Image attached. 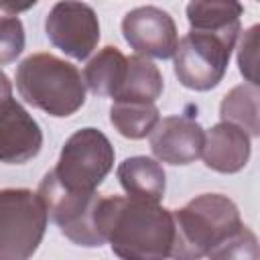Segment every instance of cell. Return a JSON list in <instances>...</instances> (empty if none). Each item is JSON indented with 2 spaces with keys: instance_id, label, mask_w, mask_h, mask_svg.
Returning <instances> with one entry per match:
<instances>
[{
  "instance_id": "2",
  "label": "cell",
  "mask_w": 260,
  "mask_h": 260,
  "mask_svg": "<svg viewBox=\"0 0 260 260\" xmlns=\"http://www.w3.org/2000/svg\"><path fill=\"white\" fill-rule=\"evenodd\" d=\"M173 258L193 260L213 254L244 225L238 205L221 193H201L173 211Z\"/></svg>"
},
{
  "instance_id": "4",
  "label": "cell",
  "mask_w": 260,
  "mask_h": 260,
  "mask_svg": "<svg viewBox=\"0 0 260 260\" xmlns=\"http://www.w3.org/2000/svg\"><path fill=\"white\" fill-rule=\"evenodd\" d=\"M47 209L30 189H0V260L30 258L47 230Z\"/></svg>"
},
{
  "instance_id": "16",
  "label": "cell",
  "mask_w": 260,
  "mask_h": 260,
  "mask_svg": "<svg viewBox=\"0 0 260 260\" xmlns=\"http://www.w3.org/2000/svg\"><path fill=\"white\" fill-rule=\"evenodd\" d=\"M165 79L160 69L142 55L128 57L124 83L114 102H156L162 95Z\"/></svg>"
},
{
  "instance_id": "19",
  "label": "cell",
  "mask_w": 260,
  "mask_h": 260,
  "mask_svg": "<svg viewBox=\"0 0 260 260\" xmlns=\"http://www.w3.org/2000/svg\"><path fill=\"white\" fill-rule=\"evenodd\" d=\"M24 26L18 16H0V65H8L24 51Z\"/></svg>"
},
{
  "instance_id": "18",
  "label": "cell",
  "mask_w": 260,
  "mask_h": 260,
  "mask_svg": "<svg viewBox=\"0 0 260 260\" xmlns=\"http://www.w3.org/2000/svg\"><path fill=\"white\" fill-rule=\"evenodd\" d=\"M160 120L154 102H114L110 108V122L120 136L130 140L146 138Z\"/></svg>"
},
{
  "instance_id": "11",
  "label": "cell",
  "mask_w": 260,
  "mask_h": 260,
  "mask_svg": "<svg viewBox=\"0 0 260 260\" xmlns=\"http://www.w3.org/2000/svg\"><path fill=\"white\" fill-rule=\"evenodd\" d=\"M150 136L152 154L169 165H191L201 156L205 130L187 114L167 116L156 122Z\"/></svg>"
},
{
  "instance_id": "9",
  "label": "cell",
  "mask_w": 260,
  "mask_h": 260,
  "mask_svg": "<svg viewBox=\"0 0 260 260\" xmlns=\"http://www.w3.org/2000/svg\"><path fill=\"white\" fill-rule=\"evenodd\" d=\"M124 41L142 57L171 59L179 37L173 16L158 6H138L122 18Z\"/></svg>"
},
{
  "instance_id": "21",
  "label": "cell",
  "mask_w": 260,
  "mask_h": 260,
  "mask_svg": "<svg viewBox=\"0 0 260 260\" xmlns=\"http://www.w3.org/2000/svg\"><path fill=\"white\" fill-rule=\"evenodd\" d=\"M260 254L258 250V240L254 236L252 230H248L246 225L240 228V232H236L215 254L213 258H238V260H256Z\"/></svg>"
},
{
  "instance_id": "15",
  "label": "cell",
  "mask_w": 260,
  "mask_h": 260,
  "mask_svg": "<svg viewBox=\"0 0 260 260\" xmlns=\"http://www.w3.org/2000/svg\"><path fill=\"white\" fill-rule=\"evenodd\" d=\"M128 69V57L118 47L100 49L83 69V81L87 89L98 98H116Z\"/></svg>"
},
{
  "instance_id": "12",
  "label": "cell",
  "mask_w": 260,
  "mask_h": 260,
  "mask_svg": "<svg viewBox=\"0 0 260 260\" xmlns=\"http://www.w3.org/2000/svg\"><path fill=\"white\" fill-rule=\"evenodd\" d=\"M250 134L232 122L221 120L205 132L201 156L205 167L215 173L234 175L242 171L250 160Z\"/></svg>"
},
{
  "instance_id": "3",
  "label": "cell",
  "mask_w": 260,
  "mask_h": 260,
  "mask_svg": "<svg viewBox=\"0 0 260 260\" xmlns=\"http://www.w3.org/2000/svg\"><path fill=\"white\" fill-rule=\"evenodd\" d=\"M14 79L20 98L49 116L67 118L85 104V81L81 71L57 55H28L16 67Z\"/></svg>"
},
{
  "instance_id": "17",
  "label": "cell",
  "mask_w": 260,
  "mask_h": 260,
  "mask_svg": "<svg viewBox=\"0 0 260 260\" xmlns=\"http://www.w3.org/2000/svg\"><path fill=\"white\" fill-rule=\"evenodd\" d=\"M258 85L252 83H242L232 87L221 104H219V118L223 122H232L246 130L250 136L260 134V122H258Z\"/></svg>"
},
{
  "instance_id": "6",
  "label": "cell",
  "mask_w": 260,
  "mask_h": 260,
  "mask_svg": "<svg viewBox=\"0 0 260 260\" xmlns=\"http://www.w3.org/2000/svg\"><path fill=\"white\" fill-rule=\"evenodd\" d=\"M114 146L102 130L81 128L65 140L53 173L67 189L98 191L114 169Z\"/></svg>"
},
{
  "instance_id": "5",
  "label": "cell",
  "mask_w": 260,
  "mask_h": 260,
  "mask_svg": "<svg viewBox=\"0 0 260 260\" xmlns=\"http://www.w3.org/2000/svg\"><path fill=\"white\" fill-rule=\"evenodd\" d=\"M37 193L45 203L47 215L67 240L83 248H100L106 244L95 225V209L100 201L98 191L67 189L57 181L55 173L49 171L41 179Z\"/></svg>"
},
{
  "instance_id": "1",
  "label": "cell",
  "mask_w": 260,
  "mask_h": 260,
  "mask_svg": "<svg viewBox=\"0 0 260 260\" xmlns=\"http://www.w3.org/2000/svg\"><path fill=\"white\" fill-rule=\"evenodd\" d=\"M95 225L120 258L162 260L173 252V211L158 205V201L132 195H100Z\"/></svg>"
},
{
  "instance_id": "20",
  "label": "cell",
  "mask_w": 260,
  "mask_h": 260,
  "mask_svg": "<svg viewBox=\"0 0 260 260\" xmlns=\"http://www.w3.org/2000/svg\"><path fill=\"white\" fill-rule=\"evenodd\" d=\"M258 24H252L242 32L238 45V67L244 79L252 85H258Z\"/></svg>"
},
{
  "instance_id": "7",
  "label": "cell",
  "mask_w": 260,
  "mask_h": 260,
  "mask_svg": "<svg viewBox=\"0 0 260 260\" xmlns=\"http://www.w3.org/2000/svg\"><path fill=\"white\" fill-rule=\"evenodd\" d=\"M236 43L201 30H189L175 49V75L179 83L193 91H209L217 87L228 71Z\"/></svg>"
},
{
  "instance_id": "14",
  "label": "cell",
  "mask_w": 260,
  "mask_h": 260,
  "mask_svg": "<svg viewBox=\"0 0 260 260\" xmlns=\"http://www.w3.org/2000/svg\"><path fill=\"white\" fill-rule=\"evenodd\" d=\"M122 189L132 197L160 201L167 189L165 169L150 156H128L116 169Z\"/></svg>"
},
{
  "instance_id": "23",
  "label": "cell",
  "mask_w": 260,
  "mask_h": 260,
  "mask_svg": "<svg viewBox=\"0 0 260 260\" xmlns=\"http://www.w3.org/2000/svg\"><path fill=\"white\" fill-rule=\"evenodd\" d=\"M6 95H12V83L8 75L0 69V98H6Z\"/></svg>"
},
{
  "instance_id": "10",
  "label": "cell",
  "mask_w": 260,
  "mask_h": 260,
  "mask_svg": "<svg viewBox=\"0 0 260 260\" xmlns=\"http://www.w3.org/2000/svg\"><path fill=\"white\" fill-rule=\"evenodd\" d=\"M43 148L39 122L12 98H0V162L24 165Z\"/></svg>"
},
{
  "instance_id": "13",
  "label": "cell",
  "mask_w": 260,
  "mask_h": 260,
  "mask_svg": "<svg viewBox=\"0 0 260 260\" xmlns=\"http://www.w3.org/2000/svg\"><path fill=\"white\" fill-rule=\"evenodd\" d=\"M185 12L191 30L219 35L234 43L238 41L242 28L240 18L244 14L240 0H189Z\"/></svg>"
},
{
  "instance_id": "8",
  "label": "cell",
  "mask_w": 260,
  "mask_h": 260,
  "mask_svg": "<svg viewBox=\"0 0 260 260\" xmlns=\"http://www.w3.org/2000/svg\"><path fill=\"white\" fill-rule=\"evenodd\" d=\"M45 32L55 49L75 61H83L100 43V20L89 4L59 0L45 18Z\"/></svg>"
},
{
  "instance_id": "22",
  "label": "cell",
  "mask_w": 260,
  "mask_h": 260,
  "mask_svg": "<svg viewBox=\"0 0 260 260\" xmlns=\"http://www.w3.org/2000/svg\"><path fill=\"white\" fill-rule=\"evenodd\" d=\"M39 0H0V10L8 12V14H20L30 10Z\"/></svg>"
}]
</instances>
